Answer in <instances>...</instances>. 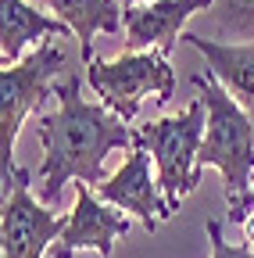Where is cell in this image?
I'll use <instances>...</instances> for the list:
<instances>
[{
    "instance_id": "5b68a950",
    "label": "cell",
    "mask_w": 254,
    "mask_h": 258,
    "mask_svg": "<svg viewBox=\"0 0 254 258\" xmlns=\"http://www.w3.org/2000/svg\"><path fill=\"white\" fill-rule=\"evenodd\" d=\"M86 79L97 90L101 104L115 111L122 122H133L143 97L154 93L157 104H165L176 90V72L168 64V54L143 50V54H122L118 61L93 57L86 64Z\"/></svg>"
},
{
    "instance_id": "2e32d148",
    "label": "cell",
    "mask_w": 254,
    "mask_h": 258,
    "mask_svg": "<svg viewBox=\"0 0 254 258\" xmlns=\"http://www.w3.org/2000/svg\"><path fill=\"white\" fill-rule=\"evenodd\" d=\"M243 237H247V244H254V212L243 219Z\"/></svg>"
},
{
    "instance_id": "6da1fadb",
    "label": "cell",
    "mask_w": 254,
    "mask_h": 258,
    "mask_svg": "<svg viewBox=\"0 0 254 258\" xmlns=\"http://www.w3.org/2000/svg\"><path fill=\"white\" fill-rule=\"evenodd\" d=\"M54 93L61 97V108L54 115L36 118V140L43 144V165H40V198L54 205L65 183H86L101 186L104 176V158L115 147L133 144L136 133H129L115 111L104 104H93L79 93V76H65V83H57Z\"/></svg>"
},
{
    "instance_id": "7c38bea8",
    "label": "cell",
    "mask_w": 254,
    "mask_h": 258,
    "mask_svg": "<svg viewBox=\"0 0 254 258\" xmlns=\"http://www.w3.org/2000/svg\"><path fill=\"white\" fill-rule=\"evenodd\" d=\"M50 11L65 22L75 40H79V54L82 64H90L93 57V32H118L122 29V11L118 0H47Z\"/></svg>"
},
{
    "instance_id": "9a60e30c",
    "label": "cell",
    "mask_w": 254,
    "mask_h": 258,
    "mask_svg": "<svg viewBox=\"0 0 254 258\" xmlns=\"http://www.w3.org/2000/svg\"><path fill=\"white\" fill-rule=\"evenodd\" d=\"M250 208H254V190H250V198H247L240 208H233V212H229V219H233V222H243V219L250 215Z\"/></svg>"
},
{
    "instance_id": "5bb4252c",
    "label": "cell",
    "mask_w": 254,
    "mask_h": 258,
    "mask_svg": "<svg viewBox=\"0 0 254 258\" xmlns=\"http://www.w3.org/2000/svg\"><path fill=\"white\" fill-rule=\"evenodd\" d=\"M208 240H211V258H254V251H250L247 244L233 247L226 237H222V222H218V219L208 222Z\"/></svg>"
},
{
    "instance_id": "8992f818",
    "label": "cell",
    "mask_w": 254,
    "mask_h": 258,
    "mask_svg": "<svg viewBox=\"0 0 254 258\" xmlns=\"http://www.w3.org/2000/svg\"><path fill=\"white\" fill-rule=\"evenodd\" d=\"M65 226H68L65 215H54L29 194V172L18 169L11 194L4 198V208H0V247H4V258H43V251L54 247L57 237L65 233Z\"/></svg>"
},
{
    "instance_id": "30bf717a",
    "label": "cell",
    "mask_w": 254,
    "mask_h": 258,
    "mask_svg": "<svg viewBox=\"0 0 254 258\" xmlns=\"http://www.w3.org/2000/svg\"><path fill=\"white\" fill-rule=\"evenodd\" d=\"M183 43L204 54L208 72L226 86V93L254 122V43H218L204 40L201 32H183Z\"/></svg>"
},
{
    "instance_id": "ba28073f",
    "label": "cell",
    "mask_w": 254,
    "mask_h": 258,
    "mask_svg": "<svg viewBox=\"0 0 254 258\" xmlns=\"http://www.w3.org/2000/svg\"><path fill=\"white\" fill-rule=\"evenodd\" d=\"M204 8L211 11V0H150V4L122 8L125 54H143V47L172 54V47L183 40L186 18Z\"/></svg>"
},
{
    "instance_id": "3957f363",
    "label": "cell",
    "mask_w": 254,
    "mask_h": 258,
    "mask_svg": "<svg viewBox=\"0 0 254 258\" xmlns=\"http://www.w3.org/2000/svg\"><path fill=\"white\" fill-rule=\"evenodd\" d=\"M65 69H68V57L61 50V43L50 36L36 47V54H29L18 64L0 72V179H4V194L18 176V169H15L18 129L50 97L54 76H72Z\"/></svg>"
},
{
    "instance_id": "4fadbf2b",
    "label": "cell",
    "mask_w": 254,
    "mask_h": 258,
    "mask_svg": "<svg viewBox=\"0 0 254 258\" xmlns=\"http://www.w3.org/2000/svg\"><path fill=\"white\" fill-rule=\"evenodd\" d=\"M204 22L226 40L254 43V0H211V15Z\"/></svg>"
},
{
    "instance_id": "e0dca14e",
    "label": "cell",
    "mask_w": 254,
    "mask_h": 258,
    "mask_svg": "<svg viewBox=\"0 0 254 258\" xmlns=\"http://www.w3.org/2000/svg\"><path fill=\"white\" fill-rule=\"evenodd\" d=\"M122 8H136V4H150V0H118Z\"/></svg>"
},
{
    "instance_id": "8fae6325",
    "label": "cell",
    "mask_w": 254,
    "mask_h": 258,
    "mask_svg": "<svg viewBox=\"0 0 254 258\" xmlns=\"http://www.w3.org/2000/svg\"><path fill=\"white\" fill-rule=\"evenodd\" d=\"M68 25L61 18H47L36 8H29L25 0H0V61L4 69L22 61V50L33 43L36 36H65L68 40Z\"/></svg>"
},
{
    "instance_id": "7a4b0ae2",
    "label": "cell",
    "mask_w": 254,
    "mask_h": 258,
    "mask_svg": "<svg viewBox=\"0 0 254 258\" xmlns=\"http://www.w3.org/2000/svg\"><path fill=\"white\" fill-rule=\"evenodd\" d=\"M194 86L201 90V101L208 108V129H204V144L197 154V165L208 169L215 165L226 179V201L229 212L240 208L250 198V172H254V122L247 118V111L226 93L211 72L208 76H194Z\"/></svg>"
},
{
    "instance_id": "277c9868",
    "label": "cell",
    "mask_w": 254,
    "mask_h": 258,
    "mask_svg": "<svg viewBox=\"0 0 254 258\" xmlns=\"http://www.w3.org/2000/svg\"><path fill=\"white\" fill-rule=\"evenodd\" d=\"M204 129H208V108H204L201 97L183 115L157 118V122H147L140 129L143 144L150 147V154L157 161V186L165 194L168 215H176L179 201L186 194H194L197 183H201L197 154H201V144H204Z\"/></svg>"
},
{
    "instance_id": "52a82bcc",
    "label": "cell",
    "mask_w": 254,
    "mask_h": 258,
    "mask_svg": "<svg viewBox=\"0 0 254 258\" xmlns=\"http://www.w3.org/2000/svg\"><path fill=\"white\" fill-rule=\"evenodd\" d=\"M157 190H161V186H157V179H150V154H147V144H143V137L136 133L129 161H125L115 176H108V179L97 186V198H101L104 205L136 212L140 222H143V230L154 233L161 219H172L165 198H161Z\"/></svg>"
},
{
    "instance_id": "9c48e42d",
    "label": "cell",
    "mask_w": 254,
    "mask_h": 258,
    "mask_svg": "<svg viewBox=\"0 0 254 258\" xmlns=\"http://www.w3.org/2000/svg\"><path fill=\"white\" fill-rule=\"evenodd\" d=\"M122 233H129V219L111 212L101 201H93V194H90L86 183H75V208L68 215L65 233H61L57 244L50 247V254L54 258H72L75 247H97L108 258L115 237H122Z\"/></svg>"
}]
</instances>
